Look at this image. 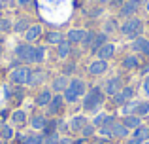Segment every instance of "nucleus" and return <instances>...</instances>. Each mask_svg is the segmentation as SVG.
Wrapping results in <instances>:
<instances>
[{
    "instance_id": "nucleus-1",
    "label": "nucleus",
    "mask_w": 149,
    "mask_h": 144,
    "mask_svg": "<svg viewBox=\"0 0 149 144\" xmlns=\"http://www.w3.org/2000/svg\"><path fill=\"white\" fill-rule=\"evenodd\" d=\"M104 95H106V93L102 91V87L89 89V91L85 93V97H83V108L87 112H95L98 106L104 104Z\"/></svg>"
},
{
    "instance_id": "nucleus-2",
    "label": "nucleus",
    "mask_w": 149,
    "mask_h": 144,
    "mask_svg": "<svg viewBox=\"0 0 149 144\" xmlns=\"http://www.w3.org/2000/svg\"><path fill=\"white\" fill-rule=\"evenodd\" d=\"M30 74H32V68L29 65H19L17 68L10 70V81L13 85H29Z\"/></svg>"
},
{
    "instance_id": "nucleus-3",
    "label": "nucleus",
    "mask_w": 149,
    "mask_h": 144,
    "mask_svg": "<svg viewBox=\"0 0 149 144\" xmlns=\"http://www.w3.org/2000/svg\"><path fill=\"white\" fill-rule=\"evenodd\" d=\"M121 32H123L127 38L136 40V38H140V34L143 32V23L140 21L138 17H130L121 25Z\"/></svg>"
},
{
    "instance_id": "nucleus-4",
    "label": "nucleus",
    "mask_w": 149,
    "mask_h": 144,
    "mask_svg": "<svg viewBox=\"0 0 149 144\" xmlns=\"http://www.w3.org/2000/svg\"><path fill=\"white\" fill-rule=\"evenodd\" d=\"M15 57L25 65H32V57H34V46L29 42H21L15 46Z\"/></svg>"
},
{
    "instance_id": "nucleus-5",
    "label": "nucleus",
    "mask_w": 149,
    "mask_h": 144,
    "mask_svg": "<svg viewBox=\"0 0 149 144\" xmlns=\"http://www.w3.org/2000/svg\"><path fill=\"white\" fill-rule=\"evenodd\" d=\"M64 103H66L64 97H62L61 93H55L53 99H51V103H49V106H47V114L53 116V118H55V116H58L62 110H64Z\"/></svg>"
},
{
    "instance_id": "nucleus-6",
    "label": "nucleus",
    "mask_w": 149,
    "mask_h": 144,
    "mask_svg": "<svg viewBox=\"0 0 149 144\" xmlns=\"http://www.w3.org/2000/svg\"><path fill=\"white\" fill-rule=\"evenodd\" d=\"M121 89H123V80H121L119 76L109 78V80L104 84V93H106V95H109V97H115Z\"/></svg>"
},
{
    "instance_id": "nucleus-7",
    "label": "nucleus",
    "mask_w": 149,
    "mask_h": 144,
    "mask_svg": "<svg viewBox=\"0 0 149 144\" xmlns=\"http://www.w3.org/2000/svg\"><path fill=\"white\" fill-rule=\"evenodd\" d=\"M132 97H134V89L132 87H123L115 97H113V104H115L117 108H121V106H125L128 100H132Z\"/></svg>"
},
{
    "instance_id": "nucleus-8",
    "label": "nucleus",
    "mask_w": 149,
    "mask_h": 144,
    "mask_svg": "<svg viewBox=\"0 0 149 144\" xmlns=\"http://www.w3.org/2000/svg\"><path fill=\"white\" fill-rule=\"evenodd\" d=\"M26 119L29 118H26V112L23 108H15V110L10 112V122L13 127H23L26 123Z\"/></svg>"
},
{
    "instance_id": "nucleus-9",
    "label": "nucleus",
    "mask_w": 149,
    "mask_h": 144,
    "mask_svg": "<svg viewBox=\"0 0 149 144\" xmlns=\"http://www.w3.org/2000/svg\"><path fill=\"white\" fill-rule=\"evenodd\" d=\"M138 6H140V0H127V2L121 6L119 15H121V17H128V19H130L132 15L138 11Z\"/></svg>"
},
{
    "instance_id": "nucleus-10",
    "label": "nucleus",
    "mask_w": 149,
    "mask_h": 144,
    "mask_svg": "<svg viewBox=\"0 0 149 144\" xmlns=\"http://www.w3.org/2000/svg\"><path fill=\"white\" fill-rule=\"evenodd\" d=\"M53 95H55V93L51 91V89H42V91H38L34 103H36V106H40V108H47L49 103H51V99H53Z\"/></svg>"
},
{
    "instance_id": "nucleus-11",
    "label": "nucleus",
    "mask_w": 149,
    "mask_h": 144,
    "mask_svg": "<svg viewBox=\"0 0 149 144\" xmlns=\"http://www.w3.org/2000/svg\"><path fill=\"white\" fill-rule=\"evenodd\" d=\"M42 32H44V29H42L40 23H34V25L29 27V30H26L23 36H25V42H29V44H32V42H36L38 38L42 36Z\"/></svg>"
},
{
    "instance_id": "nucleus-12",
    "label": "nucleus",
    "mask_w": 149,
    "mask_h": 144,
    "mask_svg": "<svg viewBox=\"0 0 149 144\" xmlns=\"http://www.w3.org/2000/svg\"><path fill=\"white\" fill-rule=\"evenodd\" d=\"M68 85H70V80H68V76H58V78H55L53 80V84H51V91L53 93H64L66 89H68Z\"/></svg>"
},
{
    "instance_id": "nucleus-13",
    "label": "nucleus",
    "mask_w": 149,
    "mask_h": 144,
    "mask_svg": "<svg viewBox=\"0 0 149 144\" xmlns=\"http://www.w3.org/2000/svg\"><path fill=\"white\" fill-rule=\"evenodd\" d=\"M106 70H108V61L98 59V61H93V63L89 65V74H91V76H102Z\"/></svg>"
},
{
    "instance_id": "nucleus-14",
    "label": "nucleus",
    "mask_w": 149,
    "mask_h": 144,
    "mask_svg": "<svg viewBox=\"0 0 149 144\" xmlns=\"http://www.w3.org/2000/svg\"><path fill=\"white\" fill-rule=\"evenodd\" d=\"M85 36H87V32H85L83 29H70L68 34H66V40H68L70 44H81V42L85 40Z\"/></svg>"
},
{
    "instance_id": "nucleus-15",
    "label": "nucleus",
    "mask_w": 149,
    "mask_h": 144,
    "mask_svg": "<svg viewBox=\"0 0 149 144\" xmlns=\"http://www.w3.org/2000/svg\"><path fill=\"white\" fill-rule=\"evenodd\" d=\"M113 123H115V118L113 116H109V114H98L95 119H93V125L95 127H111Z\"/></svg>"
},
{
    "instance_id": "nucleus-16",
    "label": "nucleus",
    "mask_w": 149,
    "mask_h": 144,
    "mask_svg": "<svg viewBox=\"0 0 149 144\" xmlns=\"http://www.w3.org/2000/svg\"><path fill=\"white\" fill-rule=\"evenodd\" d=\"M87 125V118L85 116H76V118H72L68 122V129L72 131V133H81V129Z\"/></svg>"
},
{
    "instance_id": "nucleus-17",
    "label": "nucleus",
    "mask_w": 149,
    "mask_h": 144,
    "mask_svg": "<svg viewBox=\"0 0 149 144\" xmlns=\"http://www.w3.org/2000/svg\"><path fill=\"white\" fill-rule=\"evenodd\" d=\"M68 87L72 89V91L76 93L77 97H85V93H87V85H85V81L79 80V78H72Z\"/></svg>"
},
{
    "instance_id": "nucleus-18",
    "label": "nucleus",
    "mask_w": 149,
    "mask_h": 144,
    "mask_svg": "<svg viewBox=\"0 0 149 144\" xmlns=\"http://www.w3.org/2000/svg\"><path fill=\"white\" fill-rule=\"evenodd\" d=\"M45 81V72L42 68H32V74H30V80H29V85L30 87H38Z\"/></svg>"
},
{
    "instance_id": "nucleus-19",
    "label": "nucleus",
    "mask_w": 149,
    "mask_h": 144,
    "mask_svg": "<svg viewBox=\"0 0 149 144\" xmlns=\"http://www.w3.org/2000/svg\"><path fill=\"white\" fill-rule=\"evenodd\" d=\"M0 138L4 142H10L15 138V129L11 123H0Z\"/></svg>"
},
{
    "instance_id": "nucleus-20",
    "label": "nucleus",
    "mask_w": 149,
    "mask_h": 144,
    "mask_svg": "<svg viewBox=\"0 0 149 144\" xmlns=\"http://www.w3.org/2000/svg\"><path fill=\"white\" fill-rule=\"evenodd\" d=\"M132 49L142 55H149V40L147 38H136L132 40Z\"/></svg>"
},
{
    "instance_id": "nucleus-21",
    "label": "nucleus",
    "mask_w": 149,
    "mask_h": 144,
    "mask_svg": "<svg viewBox=\"0 0 149 144\" xmlns=\"http://www.w3.org/2000/svg\"><path fill=\"white\" fill-rule=\"evenodd\" d=\"M29 123H30V127H32L34 131H44V127H45V123H47V118L45 116H42V114H34L32 118L29 119Z\"/></svg>"
},
{
    "instance_id": "nucleus-22",
    "label": "nucleus",
    "mask_w": 149,
    "mask_h": 144,
    "mask_svg": "<svg viewBox=\"0 0 149 144\" xmlns=\"http://www.w3.org/2000/svg\"><path fill=\"white\" fill-rule=\"evenodd\" d=\"M121 123H123L127 129H138L140 125H142V118L136 114H130V116H125L123 119H121Z\"/></svg>"
},
{
    "instance_id": "nucleus-23",
    "label": "nucleus",
    "mask_w": 149,
    "mask_h": 144,
    "mask_svg": "<svg viewBox=\"0 0 149 144\" xmlns=\"http://www.w3.org/2000/svg\"><path fill=\"white\" fill-rule=\"evenodd\" d=\"M32 25V23L29 21L26 17H19L17 21H13V32H17V34H25L26 30H29V27Z\"/></svg>"
},
{
    "instance_id": "nucleus-24",
    "label": "nucleus",
    "mask_w": 149,
    "mask_h": 144,
    "mask_svg": "<svg viewBox=\"0 0 149 144\" xmlns=\"http://www.w3.org/2000/svg\"><path fill=\"white\" fill-rule=\"evenodd\" d=\"M70 51H72V44L68 40H62L61 44L57 46V55L58 59H68L70 57Z\"/></svg>"
},
{
    "instance_id": "nucleus-25",
    "label": "nucleus",
    "mask_w": 149,
    "mask_h": 144,
    "mask_svg": "<svg viewBox=\"0 0 149 144\" xmlns=\"http://www.w3.org/2000/svg\"><path fill=\"white\" fill-rule=\"evenodd\" d=\"M113 51H115V46L108 42V44H104V46H102V48H100L96 53H98V59H102V61H108V59H111Z\"/></svg>"
},
{
    "instance_id": "nucleus-26",
    "label": "nucleus",
    "mask_w": 149,
    "mask_h": 144,
    "mask_svg": "<svg viewBox=\"0 0 149 144\" xmlns=\"http://www.w3.org/2000/svg\"><path fill=\"white\" fill-rule=\"evenodd\" d=\"M111 131H113V137H117V138H127L130 129H127V127H125L121 122H115L111 125Z\"/></svg>"
},
{
    "instance_id": "nucleus-27",
    "label": "nucleus",
    "mask_w": 149,
    "mask_h": 144,
    "mask_svg": "<svg viewBox=\"0 0 149 144\" xmlns=\"http://www.w3.org/2000/svg\"><path fill=\"white\" fill-rule=\"evenodd\" d=\"M104 44H108V34H106V32H98V34H95V40H93L91 49H93V51H98Z\"/></svg>"
},
{
    "instance_id": "nucleus-28",
    "label": "nucleus",
    "mask_w": 149,
    "mask_h": 144,
    "mask_svg": "<svg viewBox=\"0 0 149 144\" xmlns=\"http://www.w3.org/2000/svg\"><path fill=\"white\" fill-rule=\"evenodd\" d=\"M123 67L127 70H134V68H140V59L138 55H127L123 59Z\"/></svg>"
},
{
    "instance_id": "nucleus-29",
    "label": "nucleus",
    "mask_w": 149,
    "mask_h": 144,
    "mask_svg": "<svg viewBox=\"0 0 149 144\" xmlns=\"http://www.w3.org/2000/svg\"><path fill=\"white\" fill-rule=\"evenodd\" d=\"M44 61H45V48H44V46H34L32 65H42Z\"/></svg>"
},
{
    "instance_id": "nucleus-30",
    "label": "nucleus",
    "mask_w": 149,
    "mask_h": 144,
    "mask_svg": "<svg viewBox=\"0 0 149 144\" xmlns=\"http://www.w3.org/2000/svg\"><path fill=\"white\" fill-rule=\"evenodd\" d=\"M62 40H64V38H62V34L57 32V30H51V32L45 34V44H49V46H58Z\"/></svg>"
},
{
    "instance_id": "nucleus-31",
    "label": "nucleus",
    "mask_w": 149,
    "mask_h": 144,
    "mask_svg": "<svg viewBox=\"0 0 149 144\" xmlns=\"http://www.w3.org/2000/svg\"><path fill=\"white\" fill-rule=\"evenodd\" d=\"M23 144H44V133L36 131V133H30L26 135V140Z\"/></svg>"
},
{
    "instance_id": "nucleus-32",
    "label": "nucleus",
    "mask_w": 149,
    "mask_h": 144,
    "mask_svg": "<svg viewBox=\"0 0 149 144\" xmlns=\"http://www.w3.org/2000/svg\"><path fill=\"white\" fill-rule=\"evenodd\" d=\"M132 137H136V138H140V140H149V127L147 125H140L138 129H134V135Z\"/></svg>"
},
{
    "instance_id": "nucleus-33",
    "label": "nucleus",
    "mask_w": 149,
    "mask_h": 144,
    "mask_svg": "<svg viewBox=\"0 0 149 144\" xmlns=\"http://www.w3.org/2000/svg\"><path fill=\"white\" fill-rule=\"evenodd\" d=\"M10 30H13V21H11L10 17H2V21H0V32H10Z\"/></svg>"
},
{
    "instance_id": "nucleus-34",
    "label": "nucleus",
    "mask_w": 149,
    "mask_h": 144,
    "mask_svg": "<svg viewBox=\"0 0 149 144\" xmlns=\"http://www.w3.org/2000/svg\"><path fill=\"white\" fill-rule=\"evenodd\" d=\"M136 106H138V103H136V100H128L125 106H121V110H123L125 116H130V114H134V112H136Z\"/></svg>"
},
{
    "instance_id": "nucleus-35",
    "label": "nucleus",
    "mask_w": 149,
    "mask_h": 144,
    "mask_svg": "<svg viewBox=\"0 0 149 144\" xmlns=\"http://www.w3.org/2000/svg\"><path fill=\"white\" fill-rule=\"evenodd\" d=\"M95 131H96V127L93 125V123H87V125L81 129V138H85V140H87L89 137H93V135H95Z\"/></svg>"
},
{
    "instance_id": "nucleus-36",
    "label": "nucleus",
    "mask_w": 149,
    "mask_h": 144,
    "mask_svg": "<svg viewBox=\"0 0 149 144\" xmlns=\"http://www.w3.org/2000/svg\"><path fill=\"white\" fill-rule=\"evenodd\" d=\"M136 116H147L149 114V103H138V106H136V112H134Z\"/></svg>"
},
{
    "instance_id": "nucleus-37",
    "label": "nucleus",
    "mask_w": 149,
    "mask_h": 144,
    "mask_svg": "<svg viewBox=\"0 0 149 144\" xmlns=\"http://www.w3.org/2000/svg\"><path fill=\"white\" fill-rule=\"evenodd\" d=\"M61 137H58V131L57 133H51V135H45L44 137V144H58Z\"/></svg>"
},
{
    "instance_id": "nucleus-38",
    "label": "nucleus",
    "mask_w": 149,
    "mask_h": 144,
    "mask_svg": "<svg viewBox=\"0 0 149 144\" xmlns=\"http://www.w3.org/2000/svg\"><path fill=\"white\" fill-rule=\"evenodd\" d=\"M62 97H64V100H66V103H76V100L79 99V97H77V95H76V93H74V91H72L70 87L66 89L64 93H62Z\"/></svg>"
},
{
    "instance_id": "nucleus-39",
    "label": "nucleus",
    "mask_w": 149,
    "mask_h": 144,
    "mask_svg": "<svg viewBox=\"0 0 149 144\" xmlns=\"http://www.w3.org/2000/svg\"><path fill=\"white\" fill-rule=\"evenodd\" d=\"M98 137L111 138V137H113V131H111V127H98Z\"/></svg>"
},
{
    "instance_id": "nucleus-40",
    "label": "nucleus",
    "mask_w": 149,
    "mask_h": 144,
    "mask_svg": "<svg viewBox=\"0 0 149 144\" xmlns=\"http://www.w3.org/2000/svg\"><path fill=\"white\" fill-rule=\"evenodd\" d=\"M115 27H117V23H115V21H113V19H111V21H108V23H106V25H104V32H106V34L113 32V30H115Z\"/></svg>"
},
{
    "instance_id": "nucleus-41",
    "label": "nucleus",
    "mask_w": 149,
    "mask_h": 144,
    "mask_svg": "<svg viewBox=\"0 0 149 144\" xmlns=\"http://www.w3.org/2000/svg\"><path fill=\"white\" fill-rule=\"evenodd\" d=\"M93 40H95V32H87V36H85V40H83V46H89V48H91Z\"/></svg>"
},
{
    "instance_id": "nucleus-42",
    "label": "nucleus",
    "mask_w": 149,
    "mask_h": 144,
    "mask_svg": "<svg viewBox=\"0 0 149 144\" xmlns=\"http://www.w3.org/2000/svg\"><path fill=\"white\" fill-rule=\"evenodd\" d=\"M100 13H102V8L98 6V8H93V10H91V11H89V13H87V15H89V17H98V15H100Z\"/></svg>"
},
{
    "instance_id": "nucleus-43",
    "label": "nucleus",
    "mask_w": 149,
    "mask_h": 144,
    "mask_svg": "<svg viewBox=\"0 0 149 144\" xmlns=\"http://www.w3.org/2000/svg\"><path fill=\"white\" fill-rule=\"evenodd\" d=\"M74 70H76V65H66V67H64V76H68V74L70 72H74Z\"/></svg>"
},
{
    "instance_id": "nucleus-44",
    "label": "nucleus",
    "mask_w": 149,
    "mask_h": 144,
    "mask_svg": "<svg viewBox=\"0 0 149 144\" xmlns=\"http://www.w3.org/2000/svg\"><path fill=\"white\" fill-rule=\"evenodd\" d=\"M15 2H17V6L26 8V6H30V4H32V0H15Z\"/></svg>"
},
{
    "instance_id": "nucleus-45",
    "label": "nucleus",
    "mask_w": 149,
    "mask_h": 144,
    "mask_svg": "<svg viewBox=\"0 0 149 144\" xmlns=\"http://www.w3.org/2000/svg\"><path fill=\"white\" fill-rule=\"evenodd\" d=\"M143 93H146V95H149V76L143 80Z\"/></svg>"
},
{
    "instance_id": "nucleus-46",
    "label": "nucleus",
    "mask_w": 149,
    "mask_h": 144,
    "mask_svg": "<svg viewBox=\"0 0 149 144\" xmlns=\"http://www.w3.org/2000/svg\"><path fill=\"white\" fill-rule=\"evenodd\" d=\"M140 72H142L143 76L147 78V74H149V63H147V65H143V67H140Z\"/></svg>"
},
{
    "instance_id": "nucleus-47",
    "label": "nucleus",
    "mask_w": 149,
    "mask_h": 144,
    "mask_svg": "<svg viewBox=\"0 0 149 144\" xmlns=\"http://www.w3.org/2000/svg\"><path fill=\"white\" fill-rule=\"evenodd\" d=\"M8 6H10V2H8V0H0V13H2Z\"/></svg>"
},
{
    "instance_id": "nucleus-48",
    "label": "nucleus",
    "mask_w": 149,
    "mask_h": 144,
    "mask_svg": "<svg viewBox=\"0 0 149 144\" xmlns=\"http://www.w3.org/2000/svg\"><path fill=\"white\" fill-rule=\"evenodd\" d=\"M127 144H142V140L136 138V137H132V138H127Z\"/></svg>"
},
{
    "instance_id": "nucleus-49",
    "label": "nucleus",
    "mask_w": 149,
    "mask_h": 144,
    "mask_svg": "<svg viewBox=\"0 0 149 144\" xmlns=\"http://www.w3.org/2000/svg\"><path fill=\"white\" fill-rule=\"evenodd\" d=\"M58 144H72V138H61Z\"/></svg>"
},
{
    "instance_id": "nucleus-50",
    "label": "nucleus",
    "mask_w": 149,
    "mask_h": 144,
    "mask_svg": "<svg viewBox=\"0 0 149 144\" xmlns=\"http://www.w3.org/2000/svg\"><path fill=\"white\" fill-rule=\"evenodd\" d=\"M102 2H104V4H115L117 0H102Z\"/></svg>"
},
{
    "instance_id": "nucleus-51",
    "label": "nucleus",
    "mask_w": 149,
    "mask_h": 144,
    "mask_svg": "<svg viewBox=\"0 0 149 144\" xmlns=\"http://www.w3.org/2000/svg\"><path fill=\"white\" fill-rule=\"evenodd\" d=\"M2 55H4V46L0 44V59H2Z\"/></svg>"
},
{
    "instance_id": "nucleus-52",
    "label": "nucleus",
    "mask_w": 149,
    "mask_h": 144,
    "mask_svg": "<svg viewBox=\"0 0 149 144\" xmlns=\"http://www.w3.org/2000/svg\"><path fill=\"white\" fill-rule=\"evenodd\" d=\"M146 8H147V11H149V2H147V4H146Z\"/></svg>"
},
{
    "instance_id": "nucleus-53",
    "label": "nucleus",
    "mask_w": 149,
    "mask_h": 144,
    "mask_svg": "<svg viewBox=\"0 0 149 144\" xmlns=\"http://www.w3.org/2000/svg\"><path fill=\"white\" fill-rule=\"evenodd\" d=\"M142 144H149V140H143V142H142Z\"/></svg>"
},
{
    "instance_id": "nucleus-54",
    "label": "nucleus",
    "mask_w": 149,
    "mask_h": 144,
    "mask_svg": "<svg viewBox=\"0 0 149 144\" xmlns=\"http://www.w3.org/2000/svg\"><path fill=\"white\" fill-rule=\"evenodd\" d=\"M2 17H4V15H2V13H0V21H2Z\"/></svg>"
},
{
    "instance_id": "nucleus-55",
    "label": "nucleus",
    "mask_w": 149,
    "mask_h": 144,
    "mask_svg": "<svg viewBox=\"0 0 149 144\" xmlns=\"http://www.w3.org/2000/svg\"><path fill=\"white\" fill-rule=\"evenodd\" d=\"M83 144H87V142H83Z\"/></svg>"
}]
</instances>
